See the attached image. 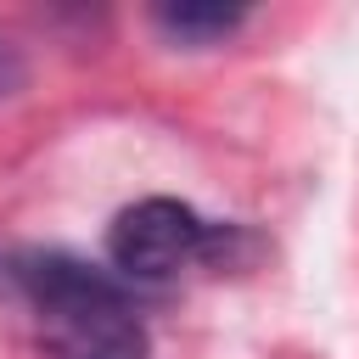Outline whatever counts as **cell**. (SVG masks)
Segmentation results:
<instances>
[{
  "mask_svg": "<svg viewBox=\"0 0 359 359\" xmlns=\"http://www.w3.org/2000/svg\"><path fill=\"white\" fill-rule=\"evenodd\" d=\"M11 292L39 314L50 359H146L151 337L107 269L56 247L11 252Z\"/></svg>",
  "mask_w": 359,
  "mask_h": 359,
  "instance_id": "cell-1",
  "label": "cell"
},
{
  "mask_svg": "<svg viewBox=\"0 0 359 359\" xmlns=\"http://www.w3.org/2000/svg\"><path fill=\"white\" fill-rule=\"evenodd\" d=\"M208 247V224L196 208L174 202V196H146L135 208H123L107 230V258L112 269L135 275V280H163L180 264H191Z\"/></svg>",
  "mask_w": 359,
  "mask_h": 359,
  "instance_id": "cell-2",
  "label": "cell"
},
{
  "mask_svg": "<svg viewBox=\"0 0 359 359\" xmlns=\"http://www.w3.org/2000/svg\"><path fill=\"white\" fill-rule=\"evenodd\" d=\"M151 22L174 45H191L196 50V45H219L224 34H236L247 22V11L241 6H219V0H168V6L151 11Z\"/></svg>",
  "mask_w": 359,
  "mask_h": 359,
  "instance_id": "cell-3",
  "label": "cell"
},
{
  "mask_svg": "<svg viewBox=\"0 0 359 359\" xmlns=\"http://www.w3.org/2000/svg\"><path fill=\"white\" fill-rule=\"evenodd\" d=\"M28 84V62H22V50L0 34V95H17Z\"/></svg>",
  "mask_w": 359,
  "mask_h": 359,
  "instance_id": "cell-4",
  "label": "cell"
}]
</instances>
